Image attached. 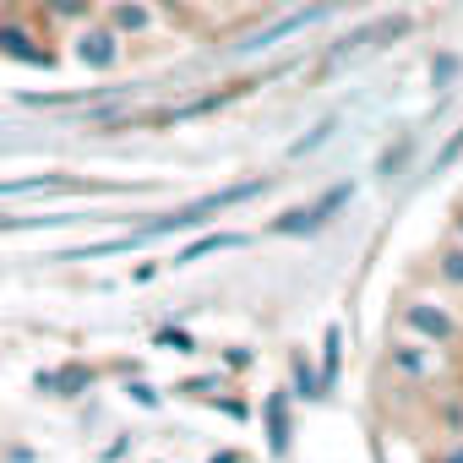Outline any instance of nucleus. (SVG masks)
I'll use <instances>...</instances> for the list:
<instances>
[{
    "label": "nucleus",
    "mask_w": 463,
    "mask_h": 463,
    "mask_svg": "<svg viewBox=\"0 0 463 463\" xmlns=\"http://www.w3.org/2000/svg\"><path fill=\"white\" fill-rule=\"evenodd\" d=\"M66 175H28V180H0V196H23V191H55Z\"/></svg>",
    "instance_id": "obj_12"
},
{
    "label": "nucleus",
    "mask_w": 463,
    "mask_h": 463,
    "mask_svg": "<svg viewBox=\"0 0 463 463\" xmlns=\"http://www.w3.org/2000/svg\"><path fill=\"white\" fill-rule=\"evenodd\" d=\"M93 382V371H82V365H66V371H50V376H39V392H77V387H88Z\"/></svg>",
    "instance_id": "obj_10"
},
{
    "label": "nucleus",
    "mask_w": 463,
    "mask_h": 463,
    "mask_svg": "<svg viewBox=\"0 0 463 463\" xmlns=\"http://www.w3.org/2000/svg\"><path fill=\"white\" fill-rule=\"evenodd\" d=\"M338 344H344V333H338V327H327V354H322V382H333V376H338Z\"/></svg>",
    "instance_id": "obj_15"
},
{
    "label": "nucleus",
    "mask_w": 463,
    "mask_h": 463,
    "mask_svg": "<svg viewBox=\"0 0 463 463\" xmlns=\"http://www.w3.org/2000/svg\"><path fill=\"white\" fill-rule=\"evenodd\" d=\"M403 327L420 333V338H430V344H452V338H458V322H452L441 306H425V300H409V306H403Z\"/></svg>",
    "instance_id": "obj_5"
},
{
    "label": "nucleus",
    "mask_w": 463,
    "mask_h": 463,
    "mask_svg": "<svg viewBox=\"0 0 463 463\" xmlns=\"http://www.w3.org/2000/svg\"><path fill=\"white\" fill-rule=\"evenodd\" d=\"M158 344H164V349H175V354H191V349H196V344H191V333H175V327H164V333H158Z\"/></svg>",
    "instance_id": "obj_16"
},
{
    "label": "nucleus",
    "mask_w": 463,
    "mask_h": 463,
    "mask_svg": "<svg viewBox=\"0 0 463 463\" xmlns=\"http://www.w3.org/2000/svg\"><path fill=\"white\" fill-rule=\"evenodd\" d=\"M349 196H354V185H333V191H327V196H317L311 207H295V213H284V218L273 223V235H311V229H322V223H327V218H333V213H338Z\"/></svg>",
    "instance_id": "obj_3"
},
{
    "label": "nucleus",
    "mask_w": 463,
    "mask_h": 463,
    "mask_svg": "<svg viewBox=\"0 0 463 463\" xmlns=\"http://www.w3.org/2000/svg\"><path fill=\"white\" fill-rule=\"evenodd\" d=\"M436 273H441L452 289H463V246H447V251L436 257Z\"/></svg>",
    "instance_id": "obj_14"
},
{
    "label": "nucleus",
    "mask_w": 463,
    "mask_h": 463,
    "mask_svg": "<svg viewBox=\"0 0 463 463\" xmlns=\"http://www.w3.org/2000/svg\"><path fill=\"white\" fill-rule=\"evenodd\" d=\"M458 153H463V131H458V137H452V142H447V147H441V158H436V164H452V158H458Z\"/></svg>",
    "instance_id": "obj_18"
},
{
    "label": "nucleus",
    "mask_w": 463,
    "mask_h": 463,
    "mask_svg": "<svg viewBox=\"0 0 463 463\" xmlns=\"http://www.w3.org/2000/svg\"><path fill=\"white\" fill-rule=\"evenodd\" d=\"M99 6H109V0H99Z\"/></svg>",
    "instance_id": "obj_22"
},
{
    "label": "nucleus",
    "mask_w": 463,
    "mask_h": 463,
    "mask_svg": "<svg viewBox=\"0 0 463 463\" xmlns=\"http://www.w3.org/2000/svg\"><path fill=\"white\" fill-rule=\"evenodd\" d=\"M257 191H268V180H241V185H229V191H213V196H196V202H185V207H175V213H164V218H153L137 241H158V235H180V229H202L213 213H223V207H235V202H246V196H257Z\"/></svg>",
    "instance_id": "obj_1"
},
{
    "label": "nucleus",
    "mask_w": 463,
    "mask_h": 463,
    "mask_svg": "<svg viewBox=\"0 0 463 463\" xmlns=\"http://www.w3.org/2000/svg\"><path fill=\"white\" fill-rule=\"evenodd\" d=\"M131 392H137V403H142V409H153V403H158V392H153V387H142V382H137Z\"/></svg>",
    "instance_id": "obj_19"
},
{
    "label": "nucleus",
    "mask_w": 463,
    "mask_h": 463,
    "mask_svg": "<svg viewBox=\"0 0 463 463\" xmlns=\"http://www.w3.org/2000/svg\"><path fill=\"white\" fill-rule=\"evenodd\" d=\"M0 55H6V61H23V66H50V61H55V50L39 44V33L23 28V23H0Z\"/></svg>",
    "instance_id": "obj_4"
},
{
    "label": "nucleus",
    "mask_w": 463,
    "mask_h": 463,
    "mask_svg": "<svg viewBox=\"0 0 463 463\" xmlns=\"http://www.w3.org/2000/svg\"><path fill=\"white\" fill-rule=\"evenodd\" d=\"M311 17H322V6H311V12H295V17H284L279 28H268V33H257V39H251V50H262V44H279L284 33H295V28H306Z\"/></svg>",
    "instance_id": "obj_11"
},
{
    "label": "nucleus",
    "mask_w": 463,
    "mask_h": 463,
    "mask_svg": "<svg viewBox=\"0 0 463 463\" xmlns=\"http://www.w3.org/2000/svg\"><path fill=\"white\" fill-rule=\"evenodd\" d=\"M71 44H77V61H82L88 71H115V66L126 61V39H120V33H115V28L104 23V17L82 23Z\"/></svg>",
    "instance_id": "obj_2"
},
{
    "label": "nucleus",
    "mask_w": 463,
    "mask_h": 463,
    "mask_svg": "<svg viewBox=\"0 0 463 463\" xmlns=\"http://www.w3.org/2000/svg\"><path fill=\"white\" fill-rule=\"evenodd\" d=\"M235 246H246V235H202L196 246H185V251L175 257V268H185V262H202L207 251H235Z\"/></svg>",
    "instance_id": "obj_9"
},
{
    "label": "nucleus",
    "mask_w": 463,
    "mask_h": 463,
    "mask_svg": "<svg viewBox=\"0 0 463 463\" xmlns=\"http://www.w3.org/2000/svg\"><path fill=\"white\" fill-rule=\"evenodd\" d=\"M322 387H327V382L306 365V354H295V392H300V398H322Z\"/></svg>",
    "instance_id": "obj_13"
},
{
    "label": "nucleus",
    "mask_w": 463,
    "mask_h": 463,
    "mask_svg": "<svg viewBox=\"0 0 463 463\" xmlns=\"http://www.w3.org/2000/svg\"><path fill=\"white\" fill-rule=\"evenodd\" d=\"M99 17H104L120 39H147V33H153L147 0H109V6H99Z\"/></svg>",
    "instance_id": "obj_6"
},
{
    "label": "nucleus",
    "mask_w": 463,
    "mask_h": 463,
    "mask_svg": "<svg viewBox=\"0 0 463 463\" xmlns=\"http://www.w3.org/2000/svg\"><path fill=\"white\" fill-rule=\"evenodd\" d=\"M268 447H273V452L289 447V398H284V392L268 398Z\"/></svg>",
    "instance_id": "obj_8"
},
{
    "label": "nucleus",
    "mask_w": 463,
    "mask_h": 463,
    "mask_svg": "<svg viewBox=\"0 0 463 463\" xmlns=\"http://www.w3.org/2000/svg\"><path fill=\"white\" fill-rule=\"evenodd\" d=\"M50 23H66V28H82L99 17V0H39Z\"/></svg>",
    "instance_id": "obj_7"
},
{
    "label": "nucleus",
    "mask_w": 463,
    "mask_h": 463,
    "mask_svg": "<svg viewBox=\"0 0 463 463\" xmlns=\"http://www.w3.org/2000/svg\"><path fill=\"white\" fill-rule=\"evenodd\" d=\"M213 387H218V376H196V382H185V387H180V392H191V398H207V392H213Z\"/></svg>",
    "instance_id": "obj_17"
},
{
    "label": "nucleus",
    "mask_w": 463,
    "mask_h": 463,
    "mask_svg": "<svg viewBox=\"0 0 463 463\" xmlns=\"http://www.w3.org/2000/svg\"><path fill=\"white\" fill-rule=\"evenodd\" d=\"M458 241H463V207H458Z\"/></svg>",
    "instance_id": "obj_20"
},
{
    "label": "nucleus",
    "mask_w": 463,
    "mask_h": 463,
    "mask_svg": "<svg viewBox=\"0 0 463 463\" xmlns=\"http://www.w3.org/2000/svg\"><path fill=\"white\" fill-rule=\"evenodd\" d=\"M447 463H463V452H452V458H447Z\"/></svg>",
    "instance_id": "obj_21"
}]
</instances>
